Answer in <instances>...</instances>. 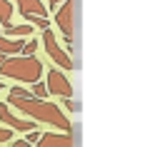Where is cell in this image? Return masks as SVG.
<instances>
[{
    "mask_svg": "<svg viewBox=\"0 0 160 147\" xmlns=\"http://www.w3.org/2000/svg\"><path fill=\"white\" fill-rule=\"evenodd\" d=\"M8 105H12L15 110H20L22 115H28L30 120L35 122H42V125H50L55 130H62V132H70L72 125L68 120V115L55 105V102H48L45 97H38L22 87H10L8 92Z\"/></svg>",
    "mask_w": 160,
    "mask_h": 147,
    "instance_id": "1",
    "label": "cell"
},
{
    "mask_svg": "<svg viewBox=\"0 0 160 147\" xmlns=\"http://www.w3.org/2000/svg\"><path fill=\"white\" fill-rule=\"evenodd\" d=\"M45 67L35 55H0V75L18 80V82H38Z\"/></svg>",
    "mask_w": 160,
    "mask_h": 147,
    "instance_id": "2",
    "label": "cell"
},
{
    "mask_svg": "<svg viewBox=\"0 0 160 147\" xmlns=\"http://www.w3.org/2000/svg\"><path fill=\"white\" fill-rule=\"evenodd\" d=\"M78 7L80 0H62L60 10L55 12V25L65 35V50L72 52V37H75V20H78Z\"/></svg>",
    "mask_w": 160,
    "mask_h": 147,
    "instance_id": "3",
    "label": "cell"
},
{
    "mask_svg": "<svg viewBox=\"0 0 160 147\" xmlns=\"http://www.w3.org/2000/svg\"><path fill=\"white\" fill-rule=\"evenodd\" d=\"M42 47H45L48 57H50L58 67H62V70H72V67H75L72 55H70L65 47H60V45H58V37L52 35V30H50V27H45V30H42Z\"/></svg>",
    "mask_w": 160,
    "mask_h": 147,
    "instance_id": "4",
    "label": "cell"
},
{
    "mask_svg": "<svg viewBox=\"0 0 160 147\" xmlns=\"http://www.w3.org/2000/svg\"><path fill=\"white\" fill-rule=\"evenodd\" d=\"M45 85H48V92H52V95L72 97V82L68 80L65 72H60V70H55V67H50V70L45 72Z\"/></svg>",
    "mask_w": 160,
    "mask_h": 147,
    "instance_id": "5",
    "label": "cell"
},
{
    "mask_svg": "<svg viewBox=\"0 0 160 147\" xmlns=\"http://www.w3.org/2000/svg\"><path fill=\"white\" fill-rule=\"evenodd\" d=\"M0 120H2V125L12 127L15 132H30V130H35V120H22V117L12 115L8 102H0Z\"/></svg>",
    "mask_w": 160,
    "mask_h": 147,
    "instance_id": "6",
    "label": "cell"
},
{
    "mask_svg": "<svg viewBox=\"0 0 160 147\" xmlns=\"http://www.w3.org/2000/svg\"><path fill=\"white\" fill-rule=\"evenodd\" d=\"M15 5H18V12H20L25 20H30V17H48V15H50L48 7H45L40 0H15Z\"/></svg>",
    "mask_w": 160,
    "mask_h": 147,
    "instance_id": "7",
    "label": "cell"
},
{
    "mask_svg": "<svg viewBox=\"0 0 160 147\" xmlns=\"http://www.w3.org/2000/svg\"><path fill=\"white\" fill-rule=\"evenodd\" d=\"M78 140L70 135V132H40V140H38V145H42V147H58V145H75Z\"/></svg>",
    "mask_w": 160,
    "mask_h": 147,
    "instance_id": "8",
    "label": "cell"
},
{
    "mask_svg": "<svg viewBox=\"0 0 160 147\" xmlns=\"http://www.w3.org/2000/svg\"><path fill=\"white\" fill-rule=\"evenodd\" d=\"M22 40L20 37H5V35H0V55H15V52H22Z\"/></svg>",
    "mask_w": 160,
    "mask_h": 147,
    "instance_id": "9",
    "label": "cell"
},
{
    "mask_svg": "<svg viewBox=\"0 0 160 147\" xmlns=\"http://www.w3.org/2000/svg\"><path fill=\"white\" fill-rule=\"evenodd\" d=\"M5 32L10 37H28L32 32V25H5Z\"/></svg>",
    "mask_w": 160,
    "mask_h": 147,
    "instance_id": "10",
    "label": "cell"
},
{
    "mask_svg": "<svg viewBox=\"0 0 160 147\" xmlns=\"http://www.w3.org/2000/svg\"><path fill=\"white\" fill-rule=\"evenodd\" d=\"M10 20H12V2L10 0H0V22L10 25Z\"/></svg>",
    "mask_w": 160,
    "mask_h": 147,
    "instance_id": "11",
    "label": "cell"
},
{
    "mask_svg": "<svg viewBox=\"0 0 160 147\" xmlns=\"http://www.w3.org/2000/svg\"><path fill=\"white\" fill-rule=\"evenodd\" d=\"M30 92H32V95H38V97H48V95H50V92H48V85H45V82H40V80H38V82H32V90H30Z\"/></svg>",
    "mask_w": 160,
    "mask_h": 147,
    "instance_id": "12",
    "label": "cell"
},
{
    "mask_svg": "<svg viewBox=\"0 0 160 147\" xmlns=\"http://www.w3.org/2000/svg\"><path fill=\"white\" fill-rule=\"evenodd\" d=\"M12 135H15V132H12V127L2 125V127H0V145H2V142H10V140H12Z\"/></svg>",
    "mask_w": 160,
    "mask_h": 147,
    "instance_id": "13",
    "label": "cell"
},
{
    "mask_svg": "<svg viewBox=\"0 0 160 147\" xmlns=\"http://www.w3.org/2000/svg\"><path fill=\"white\" fill-rule=\"evenodd\" d=\"M35 50H38V40H35V37H32V40H28V42L22 45V55H32Z\"/></svg>",
    "mask_w": 160,
    "mask_h": 147,
    "instance_id": "14",
    "label": "cell"
},
{
    "mask_svg": "<svg viewBox=\"0 0 160 147\" xmlns=\"http://www.w3.org/2000/svg\"><path fill=\"white\" fill-rule=\"evenodd\" d=\"M28 22H32L35 27H40V30H45V27H50V22H48V17H30Z\"/></svg>",
    "mask_w": 160,
    "mask_h": 147,
    "instance_id": "15",
    "label": "cell"
},
{
    "mask_svg": "<svg viewBox=\"0 0 160 147\" xmlns=\"http://www.w3.org/2000/svg\"><path fill=\"white\" fill-rule=\"evenodd\" d=\"M65 110L78 112V110H80V105H78V102H72V97H65Z\"/></svg>",
    "mask_w": 160,
    "mask_h": 147,
    "instance_id": "16",
    "label": "cell"
},
{
    "mask_svg": "<svg viewBox=\"0 0 160 147\" xmlns=\"http://www.w3.org/2000/svg\"><path fill=\"white\" fill-rule=\"evenodd\" d=\"M25 140H28V145H35V142H38V140H40V132H38V130H30V132H28V137H25Z\"/></svg>",
    "mask_w": 160,
    "mask_h": 147,
    "instance_id": "17",
    "label": "cell"
},
{
    "mask_svg": "<svg viewBox=\"0 0 160 147\" xmlns=\"http://www.w3.org/2000/svg\"><path fill=\"white\" fill-rule=\"evenodd\" d=\"M15 147H28V140H12Z\"/></svg>",
    "mask_w": 160,
    "mask_h": 147,
    "instance_id": "18",
    "label": "cell"
},
{
    "mask_svg": "<svg viewBox=\"0 0 160 147\" xmlns=\"http://www.w3.org/2000/svg\"><path fill=\"white\" fill-rule=\"evenodd\" d=\"M48 2H50V7H55V5H60L62 0H48Z\"/></svg>",
    "mask_w": 160,
    "mask_h": 147,
    "instance_id": "19",
    "label": "cell"
},
{
    "mask_svg": "<svg viewBox=\"0 0 160 147\" xmlns=\"http://www.w3.org/2000/svg\"><path fill=\"white\" fill-rule=\"evenodd\" d=\"M0 92H2V82H0Z\"/></svg>",
    "mask_w": 160,
    "mask_h": 147,
    "instance_id": "20",
    "label": "cell"
}]
</instances>
